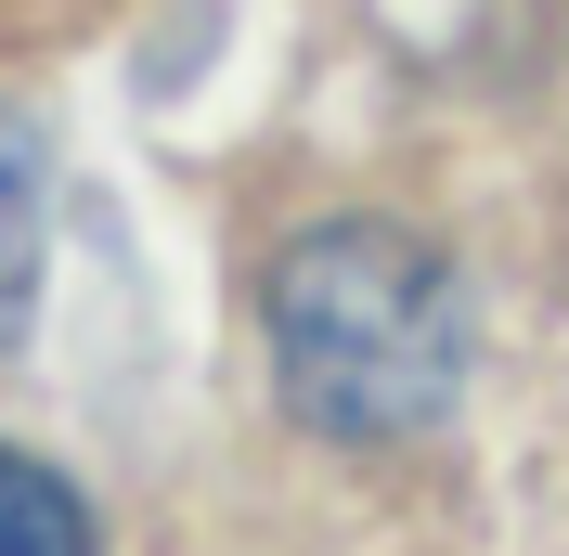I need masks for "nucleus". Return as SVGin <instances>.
I'll list each match as a JSON object with an SVG mask.
<instances>
[{"label": "nucleus", "mask_w": 569, "mask_h": 556, "mask_svg": "<svg viewBox=\"0 0 569 556\" xmlns=\"http://www.w3.org/2000/svg\"><path fill=\"white\" fill-rule=\"evenodd\" d=\"M284 415L323 440H427L466 388V285L401 220H311L259 285Z\"/></svg>", "instance_id": "f257e3e1"}, {"label": "nucleus", "mask_w": 569, "mask_h": 556, "mask_svg": "<svg viewBox=\"0 0 569 556\" xmlns=\"http://www.w3.org/2000/svg\"><path fill=\"white\" fill-rule=\"evenodd\" d=\"M39 259H52V169H39V130L0 105V349L39 311Z\"/></svg>", "instance_id": "f03ea898"}, {"label": "nucleus", "mask_w": 569, "mask_h": 556, "mask_svg": "<svg viewBox=\"0 0 569 556\" xmlns=\"http://www.w3.org/2000/svg\"><path fill=\"white\" fill-rule=\"evenodd\" d=\"M0 556H91V505L13 440H0Z\"/></svg>", "instance_id": "7ed1b4c3"}]
</instances>
